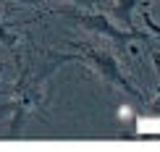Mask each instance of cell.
I'll return each instance as SVG.
<instances>
[{"label": "cell", "mask_w": 160, "mask_h": 152, "mask_svg": "<svg viewBox=\"0 0 160 152\" xmlns=\"http://www.w3.org/2000/svg\"><path fill=\"white\" fill-rule=\"evenodd\" d=\"M0 76H3V63H0Z\"/></svg>", "instance_id": "7"}, {"label": "cell", "mask_w": 160, "mask_h": 152, "mask_svg": "<svg viewBox=\"0 0 160 152\" xmlns=\"http://www.w3.org/2000/svg\"><path fill=\"white\" fill-rule=\"evenodd\" d=\"M152 63H155V71L160 74V52H152Z\"/></svg>", "instance_id": "4"}, {"label": "cell", "mask_w": 160, "mask_h": 152, "mask_svg": "<svg viewBox=\"0 0 160 152\" xmlns=\"http://www.w3.org/2000/svg\"><path fill=\"white\" fill-rule=\"evenodd\" d=\"M139 5H147V0H144V3L142 0H116V3H113V16L129 26L131 24V13H134Z\"/></svg>", "instance_id": "3"}, {"label": "cell", "mask_w": 160, "mask_h": 152, "mask_svg": "<svg viewBox=\"0 0 160 152\" xmlns=\"http://www.w3.org/2000/svg\"><path fill=\"white\" fill-rule=\"evenodd\" d=\"M79 58H87V61L92 63V68H95L100 76H105L108 81L116 84V87H123L126 92H131L134 97H139V95H137V89H134V87H131V84L121 76V68H118L116 58H113L110 52H105V50H84V55H79Z\"/></svg>", "instance_id": "1"}, {"label": "cell", "mask_w": 160, "mask_h": 152, "mask_svg": "<svg viewBox=\"0 0 160 152\" xmlns=\"http://www.w3.org/2000/svg\"><path fill=\"white\" fill-rule=\"evenodd\" d=\"M18 3H26V5H37L39 0H18Z\"/></svg>", "instance_id": "5"}, {"label": "cell", "mask_w": 160, "mask_h": 152, "mask_svg": "<svg viewBox=\"0 0 160 152\" xmlns=\"http://www.w3.org/2000/svg\"><path fill=\"white\" fill-rule=\"evenodd\" d=\"M150 26H152V29H155V32H160V26H155V24H150Z\"/></svg>", "instance_id": "6"}, {"label": "cell", "mask_w": 160, "mask_h": 152, "mask_svg": "<svg viewBox=\"0 0 160 152\" xmlns=\"http://www.w3.org/2000/svg\"><path fill=\"white\" fill-rule=\"evenodd\" d=\"M79 21V26L82 29H87L89 34H100V37H110V39H116V42H129L131 37V32H123V29H118L116 24L110 21L105 13H87V16H79L76 18Z\"/></svg>", "instance_id": "2"}]
</instances>
